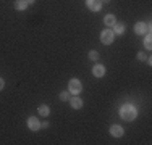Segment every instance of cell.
I'll use <instances>...</instances> for the list:
<instances>
[{"instance_id":"obj_1","label":"cell","mask_w":152,"mask_h":145,"mask_svg":"<svg viewBox=\"0 0 152 145\" xmlns=\"http://www.w3.org/2000/svg\"><path fill=\"white\" fill-rule=\"evenodd\" d=\"M136 108L133 107V105H129V103H126V105H123L121 107V110H120V116L125 121H133V119L136 118Z\"/></svg>"},{"instance_id":"obj_2","label":"cell","mask_w":152,"mask_h":145,"mask_svg":"<svg viewBox=\"0 0 152 145\" xmlns=\"http://www.w3.org/2000/svg\"><path fill=\"white\" fill-rule=\"evenodd\" d=\"M113 41H115V34L112 29H104L100 32V42L104 45H110V44H113Z\"/></svg>"},{"instance_id":"obj_3","label":"cell","mask_w":152,"mask_h":145,"mask_svg":"<svg viewBox=\"0 0 152 145\" xmlns=\"http://www.w3.org/2000/svg\"><path fill=\"white\" fill-rule=\"evenodd\" d=\"M83 90V84L78 81V79H71L70 82H68V92L73 94V95H79Z\"/></svg>"},{"instance_id":"obj_4","label":"cell","mask_w":152,"mask_h":145,"mask_svg":"<svg viewBox=\"0 0 152 145\" xmlns=\"http://www.w3.org/2000/svg\"><path fill=\"white\" fill-rule=\"evenodd\" d=\"M86 7L91 12H99L102 8V0H86Z\"/></svg>"},{"instance_id":"obj_5","label":"cell","mask_w":152,"mask_h":145,"mask_svg":"<svg viewBox=\"0 0 152 145\" xmlns=\"http://www.w3.org/2000/svg\"><path fill=\"white\" fill-rule=\"evenodd\" d=\"M147 31H151V28L147 26L146 23H136L134 24V32H136V34L142 36V34H146Z\"/></svg>"},{"instance_id":"obj_6","label":"cell","mask_w":152,"mask_h":145,"mask_svg":"<svg viewBox=\"0 0 152 145\" xmlns=\"http://www.w3.org/2000/svg\"><path fill=\"white\" fill-rule=\"evenodd\" d=\"M28 128L31 130H39L41 129V123H39V119L36 118V116H31L29 119H28Z\"/></svg>"},{"instance_id":"obj_7","label":"cell","mask_w":152,"mask_h":145,"mask_svg":"<svg viewBox=\"0 0 152 145\" xmlns=\"http://www.w3.org/2000/svg\"><path fill=\"white\" fill-rule=\"evenodd\" d=\"M92 74L96 76V78H104V74H105V66H104V65H96V66L92 68Z\"/></svg>"},{"instance_id":"obj_8","label":"cell","mask_w":152,"mask_h":145,"mask_svg":"<svg viewBox=\"0 0 152 145\" xmlns=\"http://www.w3.org/2000/svg\"><path fill=\"white\" fill-rule=\"evenodd\" d=\"M123 132H125V130H123V128H121V126H118V124H113L110 128V134L113 137H121Z\"/></svg>"},{"instance_id":"obj_9","label":"cell","mask_w":152,"mask_h":145,"mask_svg":"<svg viewBox=\"0 0 152 145\" xmlns=\"http://www.w3.org/2000/svg\"><path fill=\"white\" fill-rule=\"evenodd\" d=\"M123 32H125V24H123V23H115L113 24V34L121 36Z\"/></svg>"},{"instance_id":"obj_10","label":"cell","mask_w":152,"mask_h":145,"mask_svg":"<svg viewBox=\"0 0 152 145\" xmlns=\"http://www.w3.org/2000/svg\"><path fill=\"white\" fill-rule=\"evenodd\" d=\"M71 102V107L75 108V110H79V108L83 107V100L79 99V97H73V99H70Z\"/></svg>"},{"instance_id":"obj_11","label":"cell","mask_w":152,"mask_h":145,"mask_svg":"<svg viewBox=\"0 0 152 145\" xmlns=\"http://www.w3.org/2000/svg\"><path fill=\"white\" fill-rule=\"evenodd\" d=\"M15 8L18 10V12H23V10H26V8H28L26 0H16V2H15Z\"/></svg>"},{"instance_id":"obj_12","label":"cell","mask_w":152,"mask_h":145,"mask_svg":"<svg viewBox=\"0 0 152 145\" xmlns=\"http://www.w3.org/2000/svg\"><path fill=\"white\" fill-rule=\"evenodd\" d=\"M37 111H39V116H49L50 115V108L47 105H41Z\"/></svg>"},{"instance_id":"obj_13","label":"cell","mask_w":152,"mask_h":145,"mask_svg":"<svg viewBox=\"0 0 152 145\" xmlns=\"http://www.w3.org/2000/svg\"><path fill=\"white\" fill-rule=\"evenodd\" d=\"M104 23H105V26H113L117 21H115V16H113V14H107V16L104 18Z\"/></svg>"},{"instance_id":"obj_14","label":"cell","mask_w":152,"mask_h":145,"mask_svg":"<svg viewBox=\"0 0 152 145\" xmlns=\"http://www.w3.org/2000/svg\"><path fill=\"white\" fill-rule=\"evenodd\" d=\"M151 39H152V37H151V34H147V36H146V42H144V45H146V49H147V50H151V49H152V42H151Z\"/></svg>"},{"instance_id":"obj_15","label":"cell","mask_w":152,"mask_h":145,"mask_svg":"<svg viewBox=\"0 0 152 145\" xmlns=\"http://www.w3.org/2000/svg\"><path fill=\"white\" fill-rule=\"evenodd\" d=\"M89 58H91L92 61H97L99 60V53H97L96 50H91V52H89Z\"/></svg>"},{"instance_id":"obj_16","label":"cell","mask_w":152,"mask_h":145,"mask_svg":"<svg viewBox=\"0 0 152 145\" xmlns=\"http://www.w3.org/2000/svg\"><path fill=\"white\" fill-rule=\"evenodd\" d=\"M60 100H61V102L70 100V92H66V90H65V92H61V94H60Z\"/></svg>"},{"instance_id":"obj_17","label":"cell","mask_w":152,"mask_h":145,"mask_svg":"<svg viewBox=\"0 0 152 145\" xmlns=\"http://www.w3.org/2000/svg\"><path fill=\"white\" fill-rule=\"evenodd\" d=\"M137 60H142V61H144V60H146V55H144L142 52H141V53H137Z\"/></svg>"},{"instance_id":"obj_18","label":"cell","mask_w":152,"mask_h":145,"mask_svg":"<svg viewBox=\"0 0 152 145\" xmlns=\"http://www.w3.org/2000/svg\"><path fill=\"white\" fill-rule=\"evenodd\" d=\"M49 121H44V123H42V124H41V128H49Z\"/></svg>"},{"instance_id":"obj_19","label":"cell","mask_w":152,"mask_h":145,"mask_svg":"<svg viewBox=\"0 0 152 145\" xmlns=\"http://www.w3.org/2000/svg\"><path fill=\"white\" fill-rule=\"evenodd\" d=\"M3 86H5V82H3V79H2V78H0V90H2V89H3Z\"/></svg>"},{"instance_id":"obj_20","label":"cell","mask_w":152,"mask_h":145,"mask_svg":"<svg viewBox=\"0 0 152 145\" xmlns=\"http://www.w3.org/2000/svg\"><path fill=\"white\" fill-rule=\"evenodd\" d=\"M34 2H36V0H26V3H28V5H32Z\"/></svg>"},{"instance_id":"obj_21","label":"cell","mask_w":152,"mask_h":145,"mask_svg":"<svg viewBox=\"0 0 152 145\" xmlns=\"http://www.w3.org/2000/svg\"><path fill=\"white\" fill-rule=\"evenodd\" d=\"M104 2H105V3H108V2H110V0H104Z\"/></svg>"}]
</instances>
